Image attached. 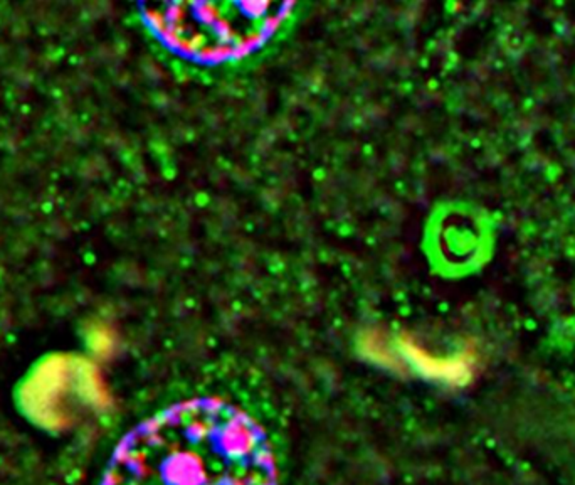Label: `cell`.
<instances>
[{
  "instance_id": "obj_2",
  "label": "cell",
  "mask_w": 575,
  "mask_h": 485,
  "mask_svg": "<svg viewBox=\"0 0 575 485\" xmlns=\"http://www.w3.org/2000/svg\"><path fill=\"white\" fill-rule=\"evenodd\" d=\"M293 2H165L142 17L162 48L187 66L238 68L280 41L298 16Z\"/></svg>"
},
{
  "instance_id": "obj_1",
  "label": "cell",
  "mask_w": 575,
  "mask_h": 485,
  "mask_svg": "<svg viewBox=\"0 0 575 485\" xmlns=\"http://www.w3.org/2000/svg\"><path fill=\"white\" fill-rule=\"evenodd\" d=\"M266 433L217 398L172 405L137 424L115 448L101 485H276Z\"/></svg>"
}]
</instances>
